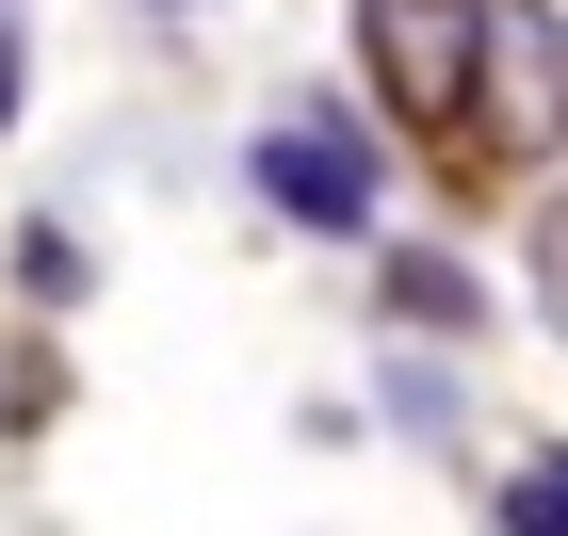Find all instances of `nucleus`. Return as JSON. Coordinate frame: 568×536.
<instances>
[{"mask_svg": "<svg viewBox=\"0 0 568 536\" xmlns=\"http://www.w3.org/2000/svg\"><path fill=\"white\" fill-rule=\"evenodd\" d=\"M471 33H487V0H357V82H374V114L423 131L455 179H471Z\"/></svg>", "mask_w": 568, "mask_h": 536, "instance_id": "nucleus-1", "label": "nucleus"}, {"mask_svg": "<svg viewBox=\"0 0 568 536\" xmlns=\"http://www.w3.org/2000/svg\"><path fill=\"white\" fill-rule=\"evenodd\" d=\"M244 179H261L308 244H374V212H390V146H374L357 98H293V114L244 146Z\"/></svg>", "mask_w": 568, "mask_h": 536, "instance_id": "nucleus-2", "label": "nucleus"}, {"mask_svg": "<svg viewBox=\"0 0 568 536\" xmlns=\"http://www.w3.org/2000/svg\"><path fill=\"white\" fill-rule=\"evenodd\" d=\"M487 163H568V17L552 0H487V33H471V179Z\"/></svg>", "mask_w": 568, "mask_h": 536, "instance_id": "nucleus-3", "label": "nucleus"}, {"mask_svg": "<svg viewBox=\"0 0 568 536\" xmlns=\"http://www.w3.org/2000/svg\"><path fill=\"white\" fill-rule=\"evenodd\" d=\"M390 310H406V325H487V293H471V261H438V244H390Z\"/></svg>", "mask_w": 568, "mask_h": 536, "instance_id": "nucleus-4", "label": "nucleus"}, {"mask_svg": "<svg viewBox=\"0 0 568 536\" xmlns=\"http://www.w3.org/2000/svg\"><path fill=\"white\" fill-rule=\"evenodd\" d=\"M504 536H568V455H536V472H504Z\"/></svg>", "mask_w": 568, "mask_h": 536, "instance_id": "nucleus-5", "label": "nucleus"}, {"mask_svg": "<svg viewBox=\"0 0 568 536\" xmlns=\"http://www.w3.org/2000/svg\"><path fill=\"white\" fill-rule=\"evenodd\" d=\"M17 293L65 310V293H82V244H65V227H17Z\"/></svg>", "mask_w": 568, "mask_h": 536, "instance_id": "nucleus-6", "label": "nucleus"}, {"mask_svg": "<svg viewBox=\"0 0 568 536\" xmlns=\"http://www.w3.org/2000/svg\"><path fill=\"white\" fill-rule=\"evenodd\" d=\"M536 261H552V325H568V212H552V227H536Z\"/></svg>", "mask_w": 568, "mask_h": 536, "instance_id": "nucleus-7", "label": "nucleus"}, {"mask_svg": "<svg viewBox=\"0 0 568 536\" xmlns=\"http://www.w3.org/2000/svg\"><path fill=\"white\" fill-rule=\"evenodd\" d=\"M0 131H17V33H0Z\"/></svg>", "mask_w": 568, "mask_h": 536, "instance_id": "nucleus-8", "label": "nucleus"}, {"mask_svg": "<svg viewBox=\"0 0 568 536\" xmlns=\"http://www.w3.org/2000/svg\"><path fill=\"white\" fill-rule=\"evenodd\" d=\"M146 17H179V0H146Z\"/></svg>", "mask_w": 568, "mask_h": 536, "instance_id": "nucleus-9", "label": "nucleus"}]
</instances>
